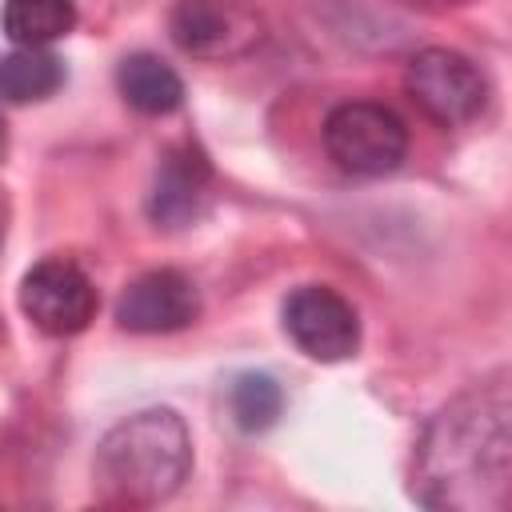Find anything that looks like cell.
<instances>
[{
    "label": "cell",
    "mask_w": 512,
    "mask_h": 512,
    "mask_svg": "<svg viewBox=\"0 0 512 512\" xmlns=\"http://www.w3.org/2000/svg\"><path fill=\"white\" fill-rule=\"evenodd\" d=\"M404 88L424 108V116H432L444 128H460V124L476 120L488 100V84H484L480 68L452 48L416 52L408 60Z\"/></svg>",
    "instance_id": "5"
},
{
    "label": "cell",
    "mask_w": 512,
    "mask_h": 512,
    "mask_svg": "<svg viewBox=\"0 0 512 512\" xmlns=\"http://www.w3.org/2000/svg\"><path fill=\"white\" fill-rule=\"evenodd\" d=\"M284 332L292 344L324 364L348 360L360 348V320L356 308L324 284H304L284 300Z\"/></svg>",
    "instance_id": "7"
},
{
    "label": "cell",
    "mask_w": 512,
    "mask_h": 512,
    "mask_svg": "<svg viewBox=\"0 0 512 512\" xmlns=\"http://www.w3.org/2000/svg\"><path fill=\"white\" fill-rule=\"evenodd\" d=\"M116 88H120V96H124L136 112H144V116H168V112H176L180 100H184V80L176 76L172 64H164V60L152 56V52H132V56H124L120 68H116Z\"/></svg>",
    "instance_id": "10"
},
{
    "label": "cell",
    "mask_w": 512,
    "mask_h": 512,
    "mask_svg": "<svg viewBox=\"0 0 512 512\" xmlns=\"http://www.w3.org/2000/svg\"><path fill=\"white\" fill-rule=\"evenodd\" d=\"M512 484V404L504 376L460 392L424 428L412 492L440 512H504Z\"/></svg>",
    "instance_id": "1"
},
{
    "label": "cell",
    "mask_w": 512,
    "mask_h": 512,
    "mask_svg": "<svg viewBox=\"0 0 512 512\" xmlns=\"http://www.w3.org/2000/svg\"><path fill=\"white\" fill-rule=\"evenodd\" d=\"M96 288L84 276L80 264L64 256H48L32 264L20 280V308L24 316L48 332V336H76L92 324L96 316Z\"/></svg>",
    "instance_id": "6"
},
{
    "label": "cell",
    "mask_w": 512,
    "mask_h": 512,
    "mask_svg": "<svg viewBox=\"0 0 512 512\" xmlns=\"http://www.w3.org/2000/svg\"><path fill=\"white\" fill-rule=\"evenodd\" d=\"M0 144H4V128H0Z\"/></svg>",
    "instance_id": "14"
},
{
    "label": "cell",
    "mask_w": 512,
    "mask_h": 512,
    "mask_svg": "<svg viewBox=\"0 0 512 512\" xmlns=\"http://www.w3.org/2000/svg\"><path fill=\"white\" fill-rule=\"evenodd\" d=\"M212 196V164L196 144H172L152 176L148 192V216L160 228H184L192 224Z\"/></svg>",
    "instance_id": "9"
},
{
    "label": "cell",
    "mask_w": 512,
    "mask_h": 512,
    "mask_svg": "<svg viewBox=\"0 0 512 512\" xmlns=\"http://www.w3.org/2000/svg\"><path fill=\"white\" fill-rule=\"evenodd\" d=\"M192 472V436L172 408H144L120 420L96 448L104 500L148 508L168 500Z\"/></svg>",
    "instance_id": "2"
},
{
    "label": "cell",
    "mask_w": 512,
    "mask_h": 512,
    "mask_svg": "<svg viewBox=\"0 0 512 512\" xmlns=\"http://www.w3.org/2000/svg\"><path fill=\"white\" fill-rule=\"evenodd\" d=\"M200 316V292L180 268H152L136 276L116 300V324L128 332H176Z\"/></svg>",
    "instance_id": "8"
},
{
    "label": "cell",
    "mask_w": 512,
    "mask_h": 512,
    "mask_svg": "<svg viewBox=\"0 0 512 512\" xmlns=\"http://www.w3.org/2000/svg\"><path fill=\"white\" fill-rule=\"evenodd\" d=\"M64 84V60L48 48H16L0 56V96L12 104L48 100Z\"/></svg>",
    "instance_id": "12"
},
{
    "label": "cell",
    "mask_w": 512,
    "mask_h": 512,
    "mask_svg": "<svg viewBox=\"0 0 512 512\" xmlns=\"http://www.w3.org/2000/svg\"><path fill=\"white\" fill-rule=\"evenodd\" d=\"M324 148L336 168L352 176H388L400 168L408 152L404 120L372 100L336 104L324 120Z\"/></svg>",
    "instance_id": "3"
},
{
    "label": "cell",
    "mask_w": 512,
    "mask_h": 512,
    "mask_svg": "<svg viewBox=\"0 0 512 512\" xmlns=\"http://www.w3.org/2000/svg\"><path fill=\"white\" fill-rule=\"evenodd\" d=\"M0 28L16 48H48L76 28L72 0H4Z\"/></svg>",
    "instance_id": "11"
},
{
    "label": "cell",
    "mask_w": 512,
    "mask_h": 512,
    "mask_svg": "<svg viewBox=\"0 0 512 512\" xmlns=\"http://www.w3.org/2000/svg\"><path fill=\"white\" fill-rule=\"evenodd\" d=\"M168 36L180 52L200 60H236L264 40V20L248 0H176Z\"/></svg>",
    "instance_id": "4"
},
{
    "label": "cell",
    "mask_w": 512,
    "mask_h": 512,
    "mask_svg": "<svg viewBox=\"0 0 512 512\" xmlns=\"http://www.w3.org/2000/svg\"><path fill=\"white\" fill-rule=\"evenodd\" d=\"M228 408H232V420H236L240 432H264V428L276 424V416L284 408V392L272 376L244 372L228 388Z\"/></svg>",
    "instance_id": "13"
}]
</instances>
